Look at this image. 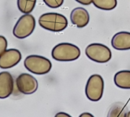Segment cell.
<instances>
[{
  "label": "cell",
  "instance_id": "cell-1",
  "mask_svg": "<svg viewBox=\"0 0 130 117\" xmlns=\"http://www.w3.org/2000/svg\"><path fill=\"white\" fill-rule=\"evenodd\" d=\"M80 48L71 43L63 42L54 46L51 51V56L57 61H74L80 57Z\"/></svg>",
  "mask_w": 130,
  "mask_h": 117
},
{
  "label": "cell",
  "instance_id": "cell-2",
  "mask_svg": "<svg viewBox=\"0 0 130 117\" xmlns=\"http://www.w3.org/2000/svg\"><path fill=\"white\" fill-rule=\"evenodd\" d=\"M38 23L41 28L53 32L63 31L68 25V21L63 15L56 12H47L42 14Z\"/></svg>",
  "mask_w": 130,
  "mask_h": 117
},
{
  "label": "cell",
  "instance_id": "cell-3",
  "mask_svg": "<svg viewBox=\"0 0 130 117\" xmlns=\"http://www.w3.org/2000/svg\"><path fill=\"white\" fill-rule=\"evenodd\" d=\"M25 68L31 73L37 75H44L48 74L52 64L47 57L40 55H29L24 61Z\"/></svg>",
  "mask_w": 130,
  "mask_h": 117
},
{
  "label": "cell",
  "instance_id": "cell-4",
  "mask_svg": "<svg viewBox=\"0 0 130 117\" xmlns=\"http://www.w3.org/2000/svg\"><path fill=\"white\" fill-rule=\"evenodd\" d=\"M85 54L90 60L99 64L107 63L112 58L110 49L106 45L100 43H93L87 45Z\"/></svg>",
  "mask_w": 130,
  "mask_h": 117
},
{
  "label": "cell",
  "instance_id": "cell-5",
  "mask_svg": "<svg viewBox=\"0 0 130 117\" xmlns=\"http://www.w3.org/2000/svg\"><path fill=\"white\" fill-rule=\"evenodd\" d=\"M36 26L35 19L32 15H22L13 28V35L18 39H25L30 36Z\"/></svg>",
  "mask_w": 130,
  "mask_h": 117
},
{
  "label": "cell",
  "instance_id": "cell-6",
  "mask_svg": "<svg viewBox=\"0 0 130 117\" xmlns=\"http://www.w3.org/2000/svg\"><path fill=\"white\" fill-rule=\"evenodd\" d=\"M104 92V80L101 75H91L86 84L85 94L87 98L92 102L101 99Z\"/></svg>",
  "mask_w": 130,
  "mask_h": 117
},
{
  "label": "cell",
  "instance_id": "cell-7",
  "mask_svg": "<svg viewBox=\"0 0 130 117\" xmlns=\"http://www.w3.org/2000/svg\"><path fill=\"white\" fill-rule=\"evenodd\" d=\"M16 87L18 90L25 95H30L35 93L38 87V83L36 78L29 74H22L16 79Z\"/></svg>",
  "mask_w": 130,
  "mask_h": 117
},
{
  "label": "cell",
  "instance_id": "cell-8",
  "mask_svg": "<svg viewBox=\"0 0 130 117\" xmlns=\"http://www.w3.org/2000/svg\"><path fill=\"white\" fill-rule=\"evenodd\" d=\"M22 60V54L18 49L6 50L0 56V68L9 69L16 66Z\"/></svg>",
  "mask_w": 130,
  "mask_h": 117
},
{
  "label": "cell",
  "instance_id": "cell-9",
  "mask_svg": "<svg viewBox=\"0 0 130 117\" xmlns=\"http://www.w3.org/2000/svg\"><path fill=\"white\" fill-rule=\"evenodd\" d=\"M14 80L12 74L8 71L0 73V99L8 98L13 92Z\"/></svg>",
  "mask_w": 130,
  "mask_h": 117
},
{
  "label": "cell",
  "instance_id": "cell-10",
  "mask_svg": "<svg viewBox=\"0 0 130 117\" xmlns=\"http://www.w3.org/2000/svg\"><path fill=\"white\" fill-rule=\"evenodd\" d=\"M70 17L71 23L80 28L86 27L90 22L89 12L86 9L82 7L74 9L71 12Z\"/></svg>",
  "mask_w": 130,
  "mask_h": 117
},
{
  "label": "cell",
  "instance_id": "cell-11",
  "mask_svg": "<svg viewBox=\"0 0 130 117\" xmlns=\"http://www.w3.org/2000/svg\"><path fill=\"white\" fill-rule=\"evenodd\" d=\"M111 44L118 51L130 50V32L119 31L115 34L111 40Z\"/></svg>",
  "mask_w": 130,
  "mask_h": 117
},
{
  "label": "cell",
  "instance_id": "cell-12",
  "mask_svg": "<svg viewBox=\"0 0 130 117\" xmlns=\"http://www.w3.org/2000/svg\"><path fill=\"white\" fill-rule=\"evenodd\" d=\"M115 85L121 89H130V71H118L114 75Z\"/></svg>",
  "mask_w": 130,
  "mask_h": 117
},
{
  "label": "cell",
  "instance_id": "cell-13",
  "mask_svg": "<svg viewBox=\"0 0 130 117\" xmlns=\"http://www.w3.org/2000/svg\"><path fill=\"white\" fill-rule=\"evenodd\" d=\"M127 108L122 103H116L109 109L107 117H126Z\"/></svg>",
  "mask_w": 130,
  "mask_h": 117
},
{
  "label": "cell",
  "instance_id": "cell-14",
  "mask_svg": "<svg viewBox=\"0 0 130 117\" xmlns=\"http://www.w3.org/2000/svg\"><path fill=\"white\" fill-rule=\"evenodd\" d=\"M37 0H17L19 10L23 14H30L35 9Z\"/></svg>",
  "mask_w": 130,
  "mask_h": 117
},
{
  "label": "cell",
  "instance_id": "cell-15",
  "mask_svg": "<svg viewBox=\"0 0 130 117\" xmlns=\"http://www.w3.org/2000/svg\"><path fill=\"white\" fill-rule=\"evenodd\" d=\"M93 4L99 9L109 11L117 6V0H93Z\"/></svg>",
  "mask_w": 130,
  "mask_h": 117
},
{
  "label": "cell",
  "instance_id": "cell-16",
  "mask_svg": "<svg viewBox=\"0 0 130 117\" xmlns=\"http://www.w3.org/2000/svg\"><path fill=\"white\" fill-rule=\"evenodd\" d=\"M43 1L49 8L57 9L63 5L64 0H43Z\"/></svg>",
  "mask_w": 130,
  "mask_h": 117
},
{
  "label": "cell",
  "instance_id": "cell-17",
  "mask_svg": "<svg viewBox=\"0 0 130 117\" xmlns=\"http://www.w3.org/2000/svg\"><path fill=\"white\" fill-rule=\"evenodd\" d=\"M7 46L8 42L6 38L3 35H0V56L7 50Z\"/></svg>",
  "mask_w": 130,
  "mask_h": 117
},
{
  "label": "cell",
  "instance_id": "cell-18",
  "mask_svg": "<svg viewBox=\"0 0 130 117\" xmlns=\"http://www.w3.org/2000/svg\"><path fill=\"white\" fill-rule=\"evenodd\" d=\"M75 1L84 6H89L93 3V0H75Z\"/></svg>",
  "mask_w": 130,
  "mask_h": 117
},
{
  "label": "cell",
  "instance_id": "cell-19",
  "mask_svg": "<svg viewBox=\"0 0 130 117\" xmlns=\"http://www.w3.org/2000/svg\"><path fill=\"white\" fill-rule=\"evenodd\" d=\"M54 117H72L71 115H69L67 112H59L57 113H56V115H54Z\"/></svg>",
  "mask_w": 130,
  "mask_h": 117
},
{
  "label": "cell",
  "instance_id": "cell-20",
  "mask_svg": "<svg viewBox=\"0 0 130 117\" xmlns=\"http://www.w3.org/2000/svg\"><path fill=\"white\" fill-rule=\"evenodd\" d=\"M79 117H95L93 114H91L90 112H83L81 113Z\"/></svg>",
  "mask_w": 130,
  "mask_h": 117
},
{
  "label": "cell",
  "instance_id": "cell-21",
  "mask_svg": "<svg viewBox=\"0 0 130 117\" xmlns=\"http://www.w3.org/2000/svg\"><path fill=\"white\" fill-rule=\"evenodd\" d=\"M126 117H130V111H128V113H127V116Z\"/></svg>",
  "mask_w": 130,
  "mask_h": 117
}]
</instances>
